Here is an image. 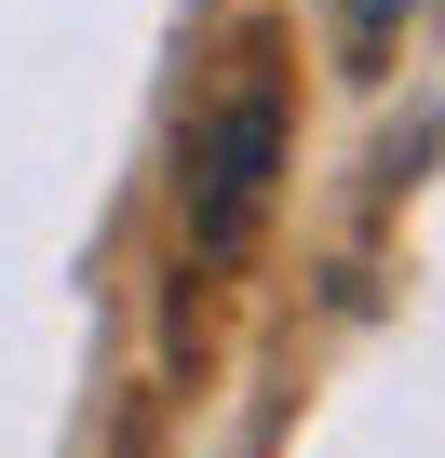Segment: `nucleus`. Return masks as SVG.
Instances as JSON below:
<instances>
[{
    "label": "nucleus",
    "mask_w": 445,
    "mask_h": 458,
    "mask_svg": "<svg viewBox=\"0 0 445 458\" xmlns=\"http://www.w3.org/2000/svg\"><path fill=\"white\" fill-rule=\"evenodd\" d=\"M270 175H284V81L244 68L230 95L189 122V243L202 257H244L257 216H270Z\"/></svg>",
    "instance_id": "nucleus-1"
},
{
    "label": "nucleus",
    "mask_w": 445,
    "mask_h": 458,
    "mask_svg": "<svg viewBox=\"0 0 445 458\" xmlns=\"http://www.w3.org/2000/svg\"><path fill=\"white\" fill-rule=\"evenodd\" d=\"M364 14H391V0H364Z\"/></svg>",
    "instance_id": "nucleus-2"
}]
</instances>
